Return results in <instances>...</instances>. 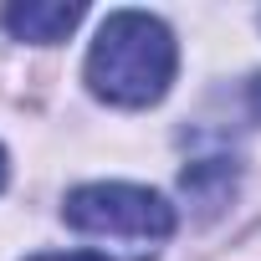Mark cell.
Instances as JSON below:
<instances>
[{
    "mask_svg": "<svg viewBox=\"0 0 261 261\" xmlns=\"http://www.w3.org/2000/svg\"><path fill=\"white\" fill-rule=\"evenodd\" d=\"M62 220L82 236L113 241L118 251H128V261H149L169 236H174V210L164 195L144 190V185H82L67 195Z\"/></svg>",
    "mask_w": 261,
    "mask_h": 261,
    "instance_id": "7a4b0ae2",
    "label": "cell"
},
{
    "mask_svg": "<svg viewBox=\"0 0 261 261\" xmlns=\"http://www.w3.org/2000/svg\"><path fill=\"white\" fill-rule=\"evenodd\" d=\"M251 113H256V118H261V77H256V82H251Z\"/></svg>",
    "mask_w": 261,
    "mask_h": 261,
    "instance_id": "5b68a950",
    "label": "cell"
},
{
    "mask_svg": "<svg viewBox=\"0 0 261 261\" xmlns=\"http://www.w3.org/2000/svg\"><path fill=\"white\" fill-rule=\"evenodd\" d=\"M179 67L174 31L149 11H113L87 51V87L113 108H149L169 92Z\"/></svg>",
    "mask_w": 261,
    "mask_h": 261,
    "instance_id": "6da1fadb",
    "label": "cell"
},
{
    "mask_svg": "<svg viewBox=\"0 0 261 261\" xmlns=\"http://www.w3.org/2000/svg\"><path fill=\"white\" fill-rule=\"evenodd\" d=\"M82 21V6H6L0 11V26H6L16 41H36V46H51V41H67V31Z\"/></svg>",
    "mask_w": 261,
    "mask_h": 261,
    "instance_id": "3957f363",
    "label": "cell"
},
{
    "mask_svg": "<svg viewBox=\"0 0 261 261\" xmlns=\"http://www.w3.org/2000/svg\"><path fill=\"white\" fill-rule=\"evenodd\" d=\"M31 261H108L97 251H62V256H31Z\"/></svg>",
    "mask_w": 261,
    "mask_h": 261,
    "instance_id": "277c9868",
    "label": "cell"
},
{
    "mask_svg": "<svg viewBox=\"0 0 261 261\" xmlns=\"http://www.w3.org/2000/svg\"><path fill=\"white\" fill-rule=\"evenodd\" d=\"M0 185H6V149H0Z\"/></svg>",
    "mask_w": 261,
    "mask_h": 261,
    "instance_id": "8992f818",
    "label": "cell"
}]
</instances>
